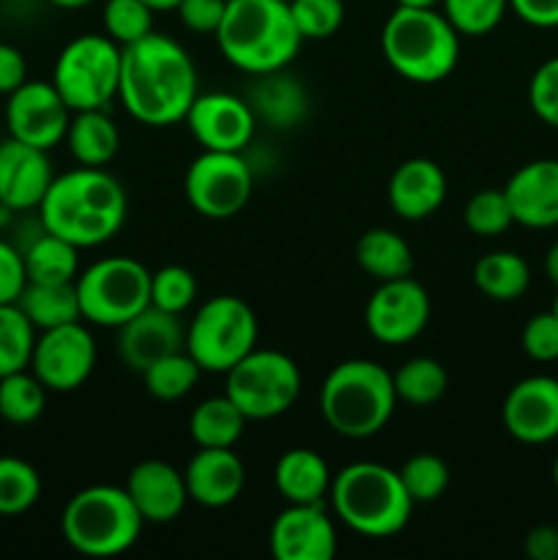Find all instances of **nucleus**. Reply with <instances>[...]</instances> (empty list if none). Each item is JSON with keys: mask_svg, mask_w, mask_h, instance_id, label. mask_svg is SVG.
<instances>
[{"mask_svg": "<svg viewBox=\"0 0 558 560\" xmlns=\"http://www.w3.org/2000/svg\"><path fill=\"white\" fill-rule=\"evenodd\" d=\"M197 299V279L186 266H162L151 271V306L184 315Z\"/></svg>", "mask_w": 558, "mask_h": 560, "instance_id": "obj_41", "label": "nucleus"}, {"mask_svg": "<svg viewBox=\"0 0 558 560\" xmlns=\"http://www.w3.org/2000/svg\"><path fill=\"white\" fill-rule=\"evenodd\" d=\"M430 295L414 277L377 282L364 310L367 331L388 348H399L419 337L430 323Z\"/></svg>", "mask_w": 558, "mask_h": 560, "instance_id": "obj_14", "label": "nucleus"}, {"mask_svg": "<svg viewBox=\"0 0 558 560\" xmlns=\"http://www.w3.org/2000/svg\"><path fill=\"white\" fill-rule=\"evenodd\" d=\"M257 348V315L244 299L217 295L197 306L186 326V353L202 372L224 375Z\"/></svg>", "mask_w": 558, "mask_h": 560, "instance_id": "obj_9", "label": "nucleus"}, {"mask_svg": "<svg viewBox=\"0 0 558 560\" xmlns=\"http://www.w3.org/2000/svg\"><path fill=\"white\" fill-rule=\"evenodd\" d=\"M332 468L312 448H290L277 459L274 485L288 503H323L332 490Z\"/></svg>", "mask_w": 558, "mask_h": 560, "instance_id": "obj_26", "label": "nucleus"}, {"mask_svg": "<svg viewBox=\"0 0 558 560\" xmlns=\"http://www.w3.org/2000/svg\"><path fill=\"white\" fill-rule=\"evenodd\" d=\"M224 394L249 421H268L288 413L301 394V370L279 350L255 348L233 370L224 372Z\"/></svg>", "mask_w": 558, "mask_h": 560, "instance_id": "obj_11", "label": "nucleus"}, {"mask_svg": "<svg viewBox=\"0 0 558 560\" xmlns=\"http://www.w3.org/2000/svg\"><path fill=\"white\" fill-rule=\"evenodd\" d=\"M93 366H96V342L82 320L38 331L31 372L47 386V392H77L88 383Z\"/></svg>", "mask_w": 558, "mask_h": 560, "instance_id": "obj_13", "label": "nucleus"}, {"mask_svg": "<svg viewBox=\"0 0 558 560\" xmlns=\"http://www.w3.org/2000/svg\"><path fill=\"white\" fill-rule=\"evenodd\" d=\"M181 315L146 306L140 315L118 328V355L129 370L146 372L162 355L186 348V328L181 326Z\"/></svg>", "mask_w": 558, "mask_h": 560, "instance_id": "obj_22", "label": "nucleus"}, {"mask_svg": "<svg viewBox=\"0 0 558 560\" xmlns=\"http://www.w3.org/2000/svg\"><path fill=\"white\" fill-rule=\"evenodd\" d=\"M47 153L14 137L0 142V202L16 213L38 211L55 178Z\"/></svg>", "mask_w": 558, "mask_h": 560, "instance_id": "obj_19", "label": "nucleus"}, {"mask_svg": "<svg viewBox=\"0 0 558 560\" xmlns=\"http://www.w3.org/2000/svg\"><path fill=\"white\" fill-rule=\"evenodd\" d=\"M71 124V107L63 102L53 80H27L9 93L5 102V129L14 140L53 151L66 140Z\"/></svg>", "mask_w": 558, "mask_h": 560, "instance_id": "obj_15", "label": "nucleus"}, {"mask_svg": "<svg viewBox=\"0 0 558 560\" xmlns=\"http://www.w3.org/2000/svg\"><path fill=\"white\" fill-rule=\"evenodd\" d=\"M246 102L255 109L257 120L271 129H293L306 118V109H310L304 82L290 74L288 69L255 77V85H252Z\"/></svg>", "mask_w": 558, "mask_h": 560, "instance_id": "obj_25", "label": "nucleus"}, {"mask_svg": "<svg viewBox=\"0 0 558 560\" xmlns=\"http://www.w3.org/2000/svg\"><path fill=\"white\" fill-rule=\"evenodd\" d=\"M120 44L107 33H82L60 49L53 69V85L71 113L104 109L118 98Z\"/></svg>", "mask_w": 558, "mask_h": 560, "instance_id": "obj_10", "label": "nucleus"}, {"mask_svg": "<svg viewBox=\"0 0 558 560\" xmlns=\"http://www.w3.org/2000/svg\"><path fill=\"white\" fill-rule=\"evenodd\" d=\"M328 501L334 514L353 534L367 539H388L399 534L416 506L399 479V470L367 459L345 465L334 474Z\"/></svg>", "mask_w": 558, "mask_h": 560, "instance_id": "obj_4", "label": "nucleus"}, {"mask_svg": "<svg viewBox=\"0 0 558 560\" xmlns=\"http://www.w3.org/2000/svg\"><path fill=\"white\" fill-rule=\"evenodd\" d=\"M189 501L206 509H224L239 501L246 470L233 448H200L184 468Z\"/></svg>", "mask_w": 558, "mask_h": 560, "instance_id": "obj_23", "label": "nucleus"}, {"mask_svg": "<svg viewBox=\"0 0 558 560\" xmlns=\"http://www.w3.org/2000/svg\"><path fill=\"white\" fill-rule=\"evenodd\" d=\"M146 520L131 503L126 487L93 485L66 503L60 530L71 550L85 558H115L131 550Z\"/></svg>", "mask_w": 558, "mask_h": 560, "instance_id": "obj_7", "label": "nucleus"}, {"mask_svg": "<svg viewBox=\"0 0 558 560\" xmlns=\"http://www.w3.org/2000/svg\"><path fill=\"white\" fill-rule=\"evenodd\" d=\"M153 14L156 11L142 0H104V33L120 47H129L153 31Z\"/></svg>", "mask_w": 558, "mask_h": 560, "instance_id": "obj_39", "label": "nucleus"}, {"mask_svg": "<svg viewBox=\"0 0 558 560\" xmlns=\"http://www.w3.org/2000/svg\"><path fill=\"white\" fill-rule=\"evenodd\" d=\"M528 104L542 124L558 129V55L534 71L528 82Z\"/></svg>", "mask_w": 558, "mask_h": 560, "instance_id": "obj_44", "label": "nucleus"}, {"mask_svg": "<svg viewBox=\"0 0 558 560\" xmlns=\"http://www.w3.org/2000/svg\"><path fill=\"white\" fill-rule=\"evenodd\" d=\"M224 9H228V0H181L175 11L186 31L200 33V36H217Z\"/></svg>", "mask_w": 558, "mask_h": 560, "instance_id": "obj_46", "label": "nucleus"}, {"mask_svg": "<svg viewBox=\"0 0 558 560\" xmlns=\"http://www.w3.org/2000/svg\"><path fill=\"white\" fill-rule=\"evenodd\" d=\"M47 408V386L27 370L0 377V419L14 427H27L42 419Z\"/></svg>", "mask_w": 558, "mask_h": 560, "instance_id": "obj_33", "label": "nucleus"}, {"mask_svg": "<svg viewBox=\"0 0 558 560\" xmlns=\"http://www.w3.org/2000/svg\"><path fill=\"white\" fill-rule=\"evenodd\" d=\"M27 82V60L14 44L0 42V93L9 96L16 88Z\"/></svg>", "mask_w": 558, "mask_h": 560, "instance_id": "obj_48", "label": "nucleus"}, {"mask_svg": "<svg viewBox=\"0 0 558 560\" xmlns=\"http://www.w3.org/2000/svg\"><path fill=\"white\" fill-rule=\"evenodd\" d=\"M553 481H556V487H558V454H556V459H553Z\"/></svg>", "mask_w": 558, "mask_h": 560, "instance_id": "obj_56", "label": "nucleus"}, {"mask_svg": "<svg viewBox=\"0 0 558 560\" xmlns=\"http://www.w3.org/2000/svg\"><path fill=\"white\" fill-rule=\"evenodd\" d=\"M545 273H547V279H550V282L558 288V241L550 246V249H547Z\"/></svg>", "mask_w": 558, "mask_h": 560, "instance_id": "obj_51", "label": "nucleus"}, {"mask_svg": "<svg viewBox=\"0 0 558 560\" xmlns=\"http://www.w3.org/2000/svg\"><path fill=\"white\" fill-rule=\"evenodd\" d=\"M397 5H405V9H438L441 0H397Z\"/></svg>", "mask_w": 558, "mask_h": 560, "instance_id": "obj_52", "label": "nucleus"}, {"mask_svg": "<svg viewBox=\"0 0 558 560\" xmlns=\"http://www.w3.org/2000/svg\"><path fill=\"white\" fill-rule=\"evenodd\" d=\"M246 416L235 408L228 394L208 397L191 410L189 435L197 448H233L246 430Z\"/></svg>", "mask_w": 558, "mask_h": 560, "instance_id": "obj_31", "label": "nucleus"}, {"mask_svg": "<svg viewBox=\"0 0 558 560\" xmlns=\"http://www.w3.org/2000/svg\"><path fill=\"white\" fill-rule=\"evenodd\" d=\"M129 213L126 189L104 167H77L55 175L38 206L44 230L77 249H93L120 233Z\"/></svg>", "mask_w": 558, "mask_h": 560, "instance_id": "obj_2", "label": "nucleus"}, {"mask_svg": "<svg viewBox=\"0 0 558 560\" xmlns=\"http://www.w3.org/2000/svg\"><path fill=\"white\" fill-rule=\"evenodd\" d=\"M184 124L202 151L244 153L257 131V115L246 98L235 93H197Z\"/></svg>", "mask_w": 558, "mask_h": 560, "instance_id": "obj_16", "label": "nucleus"}, {"mask_svg": "<svg viewBox=\"0 0 558 560\" xmlns=\"http://www.w3.org/2000/svg\"><path fill=\"white\" fill-rule=\"evenodd\" d=\"M392 372L370 359H350L334 366L321 386L326 424L348 441L377 435L397 410Z\"/></svg>", "mask_w": 558, "mask_h": 560, "instance_id": "obj_5", "label": "nucleus"}, {"mask_svg": "<svg viewBox=\"0 0 558 560\" xmlns=\"http://www.w3.org/2000/svg\"><path fill=\"white\" fill-rule=\"evenodd\" d=\"M553 312H556V315H558V295H556V301H553Z\"/></svg>", "mask_w": 558, "mask_h": 560, "instance_id": "obj_57", "label": "nucleus"}, {"mask_svg": "<svg viewBox=\"0 0 558 560\" xmlns=\"http://www.w3.org/2000/svg\"><path fill=\"white\" fill-rule=\"evenodd\" d=\"M142 3L151 5L153 11H175L181 0H142Z\"/></svg>", "mask_w": 558, "mask_h": 560, "instance_id": "obj_55", "label": "nucleus"}, {"mask_svg": "<svg viewBox=\"0 0 558 560\" xmlns=\"http://www.w3.org/2000/svg\"><path fill=\"white\" fill-rule=\"evenodd\" d=\"M277 560H332L337 556V528L323 503H288L268 530Z\"/></svg>", "mask_w": 558, "mask_h": 560, "instance_id": "obj_17", "label": "nucleus"}, {"mask_svg": "<svg viewBox=\"0 0 558 560\" xmlns=\"http://www.w3.org/2000/svg\"><path fill=\"white\" fill-rule=\"evenodd\" d=\"M514 224L531 230L558 228V159L523 164L503 186Z\"/></svg>", "mask_w": 558, "mask_h": 560, "instance_id": "obj_21", "label": "nucleus"}, {"mask_svg": "<svg viewBox=\"0 0 558 560\" xmlns=\"http://www.w3.org/2000/svg\"><path fill=\"white\" fill-rule=\"evenodd\" d=\"M16 306L25 312L36 331L82 320L74 282H27L16 299Z\"/></svg>", "mask_w": 558, "mask_h": 560, "instance_id": "obj_29", "label": "nucleus"}, {"mask_svg": "<svg viewBox=\"0 0 558 560\" xmlns=\"http://www.w3.org/2000/svg\"><path fill=\"white\" fill-rule=\"evenodd\" d=\"M520 345H523L525 355L539 364H550L558 361V315L556 312H539L531 317L520 334Z\"/></svg>", "mask_w": 558, "mask_h": 560, "instance_id": "obj_45", "label": "nucleus"}, {"mask_svg": "<svg viewBox=\"0 0 558 560\" xmlns=\"http://www.w3.org/2000/svg\"><path fill=\"white\" fill-rule=\"evenodd\" d=\"M381 49L403 80L435 85L457 69L460 33L441 9L397 5L383 22Z\"/></svg>", "mask_w": 558, "mask_h": 560, "instance_id": "obj_6", "label": "nucleus"}, {"mask_svg": "<svg viewBox=\"0 0 558 560\" xmlns=\"http://www.w3.org/2000/svg\"><path fill=\"white\" fill-rule=\"evenodd\" d=\"M438 9L460 36H487L503 22L509 0H441Z\"/></svg>", "mask_w": 558, "mask_h": 560, "instance_id": "obj_38", "label": "nucleus"}, {"mask_svg": "<svg viewBox=\"0 0 558 560\" xmlns=\"http://www.w3.org/2000/svg\"><path fill=\"white\" fill-rule=\"evenodd\" d=\"M525 556L531 560H558V525H536L525 536Z\"/></svg>", "mask_w": 558, "mask_h": 560, "instance_id": "obj_50", "label": "nucleus"}, {"mask_svg": "<svg viewBox=\"0 0 558 560\" xmlns=\"http://www.w3.org/2000/svg\"><path fill=\"white\" fill-rule=\"evenodd\" d=\"M356 262L377 282L403 279L414 273V252L399 233L386 228L367 230L356 244Z\"/></svg>", "mask_w": 558, "mask_h": 560, "instance_id": "obj_30", "label": "nucleus"}, {"mask_svg": "<svg viewBox=\"0 0 558 560\" xmlns=\"http://www.w3.org/2000/svg\"><path fill=\"white\" fill-rule=\"evenodd\" d=\"M388 206L399 219L421 222L432 217L446 200V175L432 159L416 156L399 164L388 178Z\"/></svg>", "mask_w": 558, "mask_h": 560, "instance_id": "obj_24", "label": "nucleus"}, {"mask_svg": "<svg viewBox=\"0 0 558 560\" xmlns=\"http://www.w3.org/2000/svg\"><path fill=\"white\" fill-rule=\"evenodd\" d=\"M197 93V66L175 38L151 31L120 49L118 98L140 124L153 129L181 124Z\"/></svg>", "mask_w": 558, "mask_h": 560, "instance_id": "obj_1", "label": "nucleus"}, {"mask_svg": "<svg viewBox=\"0 0 558 560\" xmlns=\"http://www.w3.org/2000/svg\"><path fill=\"white\" fill-rule=\"evenodd\" d=\"M474 284L481 295L490 301H518L531 284V268L518 252H490L479 257L474 266Z\"/></svg>", "mask_w": 558, "mask_h": 560, "instance_id": "obj_32", "label": "nucleus"}, {"mask_svg": "<svg viewBox=\"0 0 558 560\" xmlns=\"http://www.w3.org/2000/svg\"><path fill=\"white\" fill-rule=\"evenodd\" d=\"M47 3L58 5V9H69V11H74V9H85V5L96 3V0H47Z\"/></svg>", "mask_w": 558, "mask_h": 560, "instance_id": "obj_53", "label": "nucleus"}, {"mask_svg": "<svg viewBox=\"0 0 558 560\" xmlns=\"http://www.w3.org/2000/svg\"><path fill=\"white\" fill-rule=\"evenodd\" d=\"M392 377L399 402H408L414 408H427V405L438 402L449 386L443 364L430 355H414L397 372H392Z\"/></svg>", "mask_w": 558, "mask_h": 560, "instance_id": "obj_34", "label": "nucleus"}, {"mask_svg": "<svg viewBox=\"0 0 558 560\" xmlns=\"http://www.w3.org/2000/svg\"><path fill=\"white\" fill-rule=\"evenodd\" d=\"M399 479L414 503H432L446 492L449 468L435 454H416V457L405 459V465L399 468Z\"/></svg>", "mask_w": 558, "mask_h": 560, "instance_id": "obj_42", "label": "nucleus"}, {"mask_svg": "<svg viewBox=\"0 0 558 560\" xmlns=\"http://www.w3.org/2000/svg\"><path fill=\"white\" fill-rule=\"evenodd\" d=\"M38 331L16 304H0V377L31 366Z\"/></svg>", "mask_w": 558, "mask_h": 560, "instance_id": "obj_37", "label": "nucleus"}, {"mask_svg": "<svg viewBox=\"0 0 558 560\" xmlns=\"http://www.w3.org/2000/svg\"><path fill=\"white\" fill-rule=\"evenodd\" d=\"M66 145L82 167H107L120 148L118 124L104 109H80L71 113Z\"/></svg>", "mask_w": 558, "mask_h": 560, "instance_id": "obj_27", "label": "nucleus"}, {"mask_svg": "<svg viewBox=\"0 0 558 560\" xmlns=\"http://www.w3.org/2000/svg\"><path fill=\"white\" fill-rule=\"evenodd\" d=\"M255 170L244 153L202 151L189 164L184 191L189 206L206 219H233L249 202Z\"/></svg>", "mask_w": 558, "mask_h": 560, "instance_id": "obj_12", "label": "nucleus"}, {"mask_svg": "<svg viewBox=\"0 0 558 560\" xmlns=\"http://www.w3.org/2000/svg\"><path fill=\"white\" fill-rule=\"evenodd\" d=\"M25 284L27 271L20 246L0 238V304H16Z\"/></svg>", "mask_w": 558, "mask_h": 560, "instance_id": "obj_47", "label": "nucleus"}, {"mask_svg": "<svg viewBox=\"0 0 558 560\" xmlns=\"http://www.w3.org/2000/svg\"><path fill=\"white\" fill-rule=\"evenodd\" d=\"M503 427L514 441L542 446L558 438V381L550 375L523 377L509 388L501 408Z\"/></svg>", "mask_w": 558, "mask_h": 560, "instance_id": "obj_18", "label": "nucleus"}, {"mask_svg": "<svg viewBox=\"0 0 558 560\" xmlns=\"http://www.w3.org/2000/svg\"><path fill=\"white\" fill-rule=\"evenodd\" d=\"M126 492L140 517L151 525H167L178 520L189 501L184 470L164 459H142L140 465H135L126 479Z\"/></svg>", "mask_w": 558, "mask_h": 560, "instance_id": "obj_20", "label": "nucleus"}, {"mask_svg": "<svg viewBox=\"0 0 558 560\" xmlns=\"http://www.w3.org/2000/svg\"><path fill=\"white\" fill-rule=\"evenodd\" d=\"M288 3L304 42L332 38L345 22V0H288Z\"/></svg>", "mask_w": 558, "mask_h": 560, "instance_id": "obj_43", "label": "nucleus"}, {"mask_svg": "<svg viewBox=\"0 0 558 560\" xmlns=\"http://www.w3.org/2000/svg\"><path fill=\"white\" fill-rule=\"evenodd\" d=\"M509 9L531 27H558V0H509Z\"/></svg>", "mask_w": 558, "mask_h": 560, "instance_id": "obj_49", "label": "nucleus"}, {"mask_svg": "<svg viewBox=\"0 0 558 560\" xmlns=\"http://www.w3.org/2000/svg\"><path fill=\"white\" fill-rule=\"evenodd\" d=\"M82 320L91 326L120 328L151 306V271L126 255L102 257L77 277Z\"/></svg>", "mask_w": 558, "mask_h": 560, "instance_id": "obj_8", "label": "nucleus"}, {"mask_svg": "<svg viewBox=\"0 0 558 560\" xmlns=\"http://www.w3.org/2000/svg\"><path fill=\"white\" fill-rule=\"evenodd\" d=\"M463 222L468 233L479 238H498L514 224L512 208H509L503 189H481L465 202Z\"/></svg>", "mask_w": 558, "mask_h": 560, "instance_id": "obj_40", "label": "nucleus"}, {"mask_svg": "<svg viewBox=\"0 0 558 560\" xmlns=\"http://www.w3.org/2000/svg\"><path fill=\"white\" fill-rule=\"evenodd\" d=\"M14 217H16L14 208H9L5 202H0V230L11 228V224H14Z\"/></svg>", "mask_w": 558, "mask_h": 560, "instance_id": "obj_54", "label": "nucleus"}, {"mask_svg": "<svg viewBox=\"0 0 558 560\" xmlns=\"http://www.w3.org/2000/svg\"><path fill=\"white\" fill-rule=\"evenodd\" d=\"M20 252L25 260L27 282H77L80 277V249L44 230V224H38Z\"/></svg>", "mask_w": 558, "mask_h": 560, "instance_id": "obj_28", "label": "nucleus"}, {"mask_svg": "<svg viewBox=\"0 0 558 560\" xmlns=\"http://www.w3.org/2000/svg\"><path fill=\"white\" fill-rule=\"evenodd\" d=\"M42 498V476L27 459L0 457V517H20Z\"/></svg>", "mask_w": 558, "mask_h": 560, "instance_id": "obj_36", "label": "nucleus"}, {"mask_svg": "<svg viewBox=\"0 0 558 560\" xmlns=\"http://www.w3.org/2000/svg\"><path fill=\"white\" fill-rule=\"evenodd\" d=\"M213 38L224 60L252 77L288 69L304 42L288 0H228Z\"/></svg>", "mask_w": 558, "mask_h": 560, "instance_id": "obj_3", "label": "nucleus"}, {"mask_svg": "<svg viewBox=\"0 0 558 560\" xmlns=\"http://www.w3.org/2000/svg\"><path fill=\"white\" fill-rule=\"evenodd\" d=\"M200 372L202 370L197 366V361L184 348L153 361L142 372V383H146V392L153 399H159V402H175V399H184L197 386Z\"/></svg>", "mask_w": 558, "mask_h": 560, "instance_id": "obj_35", "label": "nucleus"}]
</instances>
